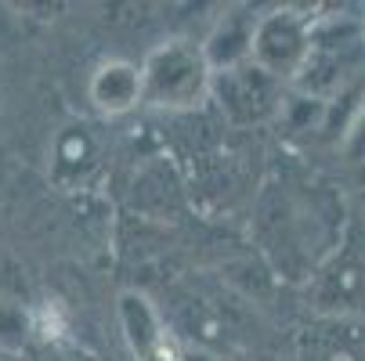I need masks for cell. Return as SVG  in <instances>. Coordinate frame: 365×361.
I'll return each instance as SVG.
<instances>
[{"mask_svg":"<svg viewBox=\"0 0 365 361\" xmlns=\"http://www.w3.org/2000/svg\"><path fill=\"white\" fill-rule=\"evenodd\" d=\"M145 101L155 109H195L214 90V69L206 51L188 40H167L141 66Z\"/></svg>","mask_w":365,"mask_h":361,"instance_id":"6da1fadb","label":"cell"},{"mask_svg":"<svg viewBox=\"0 0 365 361\" xmlns=\"http://www.w3.org/2000/svg\"><path fill=\"white\" fill-rule=\"evenodd\" d=\"M253 62L275 76L279 83L286 76H297L307 66V33L304 22L293 11H272L257 19L253 33Z\"/></svg>","mask_w":365,"mask_h":361,"instance_id":"7a4b0ae2","label":"cell"},{"mask_svg":"<svg viewBox=\"0 0 365 361\" xmlns=\"http://www.w3.org/2000/svg\"><path fill=\"white\" fill-rule=\"evenodd\" d=\"M214 94L235 123H257L279 109V80L268 76L257 62L214 73Z\"/></svg>","mask_w":365,"mask_h":361,"instance_id":"3957f363","label":"cell"},{"mask_svg":"<svg viewBox=\"0 0 365 361\" xmlns=\"http://www.w3.org/2000/svg\"><path fill=\"white\" fill-rule=\"evenodd\" d=\"M91 101L98 113L106 116H123L130 113L138 101H145V83H141V66L113 58V62H101L91 76Z\"/></svg>","mask_w":365,"mask_h":361,"instance_id":"277c9868","label":"cell"},{"mask_svg":"<svg viewBox=\"0 0 365 361\" xmlns=\"http://www.w3.org/2000/svg\"><path fill=\"white\" fill-rule=\"evenodd\" d=\"M253 33H257V19L253 15L228 11L217 22V29L210 33V40L202 43L210 69L214 73H225V69H235V66L253 62Z\"/></svg>","mask_w":365,"mask_h":361,"instance_id":"5b68a950","label":"cell"},{"mask_svg":"<svg viewBox=\"0 0 365 361\" xmlns=\"http://www.w3.org/2000/svg\"><path fill=\"white\" fill-rule=\"evenodd\" d=\"M120 322L127 329V340L134 347V354H141L145 361H160L167 350V329L160 322V315L152 311V303L141 293H123L120 296Z\"/></svg>","mask_w":365,"mask_h":361,"instance_id":"8992f818","label":"cell"}]
</instances>
